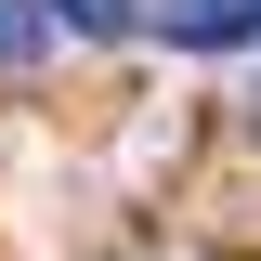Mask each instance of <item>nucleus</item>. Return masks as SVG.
<instances>
[{
  "instance_id": "f257e3e1",
  "label": "nucleus",
  "mask_w": 261,
  "mask_h": 261,
  "mask_svg": "<svg viewBox=\"0 0 261 261\" xmlns=\"http://www.w3.org/2000/svg\"><path fill=\"white\" fill-rule=\"evenodd\" d=\"M170 53H222V39H261V0H157Z\"/></svg>"
},
{
  "instance_id": "f03ea898",
  "label": "nucleus",
  "mask_w": 261,
  "mask_h": 261,
  "mask_svg": "<svg viewBox=\"0 0 261 261\" xmlns=\"http://www.w3.org/2000/svg\"><path fill=\"white\" fill-rule=\"evenodd\" d=\"M39 27H79V39H130L144 13H130V0H39Z\"/></svg>"
},
{
  "instance_id": "7ed1b4c3",
  "label": "nucleus",
  "mask_w": 261,
  "mask_h": 261,
  "mask_svg": "<svg viewBox=\"0 0 261 261\" xmlns=\"http://www.w3.org/2000/svg\"><path fill=\"white\" fill-rule=\"evenodd\" d=\"M27 39H39V13H27V0H0V65L27 53Z\"/></svg>"
}]
</instances>
